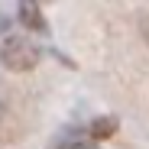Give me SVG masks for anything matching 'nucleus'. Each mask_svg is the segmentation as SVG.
I'll list each match as a JSON object with an SVG mask.
<instances>
[{"instance_id": "4", "label": "nucleus", "mask_w": 149, "mask_h": 149, "mask_svg": "<svg viewBox=\"0 0 149 149\" xmlns=\"http://www.w3.org/2000/svg\"><path fill=\"white\" fill-rule=\"evenodd\" d=\"M58 149H97V143H91V136L81 139V133H74L71 143H65V146H58Z\"/></svg>"}, {"instance_id": "1", "label": "nucleus", "mask_w": 149, "mask_h": 149, "mask_svg": "<svg viewBox=\"0 0 149 149\" xmlns=\"http://www.w3.org/2000/svg\"><path fill=\"white\" fill-rule=\"evenodd\" d=\"M42 58V49L29 36H10L0 45V65L7 71H33Z\"/></svg>"}, {"instance_id": "3", "label": "nucleus", "mask_w": 149, "mask_h": 149, "mask_svg": "<svg viewBox=\"0 0 149 149\" xmlns=\"http://www.w3.org/2000/svg\"><path fill=\"white\" fill-rule=\"evenodd\" d=\"M19 19L33 29H45V19L39 13V3H19Z\"/></svg>"}, {"instance_id": "2", "label": "nucleus", "mask_w": 149, "mask_h": 149, "mask_svg": "<svg viewBox=\"0 0 149 149\" xmlns=\"http://www.w3.org/2000/svg\"><path fill=\"white\" fill-rule=\"evenodd\" d=\"M117 117H97L91 127H88V136H91V143H104V139H110V136H117Z\"/></svg>"}]
</instances>
